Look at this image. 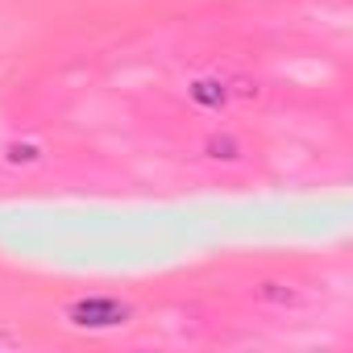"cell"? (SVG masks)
Returning a JSON list of instances; mask_svg holds the SVG:
<instances>
[{"label": "cell", "mask_w": 353, "mask_h": 353, "mask_svg": "<svg viewBox=\"0 0 353 353\" xmlns=\"http://www.w3.org/2000/svg\"><path fill=\"white\" fill-rule=\"evenodd\" d=\"M9 345H13V336H9V332H0V349H9Z\"/></svg>", "instance_id": "6"}, {"label": "cell", "mask_w": 353, "mask_h": 353, "mask_svg": "<svg viewBox=\"0 0 353 353\" xmlns=\"http://www.w3.org/2000/svg\"><path fill=\"white\" fill-rule=\"evenodd\" d=\"M38 158H42V145H34V141H26V145L13 141V145H9V162H13V166H21V162L30 166V162H38Z\"/></svg>", "instance_id": "5"}, {"label": "cell", "mask_w": 353, "mask_h": 353, "mask_svg": "<svg viewBox=\"0 0 353 353\" xmlns=\"http://www.w3.org/2000/svg\"><path fill=\"white\" fill-rule=\"evenodd\" d=\"M192 100L204 104V108H221V104H229V88L221 79H196L192 83Z\"/></svg>", "instance_id": "2"}, {"label": "cell", "mask_w": 353, "mask_h": 353, "mask_svg": "<svg viewBox=\"0 0 353 353\" xmlns=\"http://www.w3.org/2000/svg\"><path fill=\"white\" fill-rule=\"evenodd\" d=\"M208 158H225V162H237V158H241V141H233L229 133H225V137H208Z\"/></svg>", "instance_id": "4"}, {"label": "cell", "mask_w": 353, "mask_h": 353, "mask_svg": "<svg viewBox=\"0 0 353 353\" xmlns=\"http://www.w3.org/2000/svg\"><path fill=\"white\" fill-rule=\"evenodd\" d=\"M254 295H258L262 303H279V307H295V303H299V291H295L291 283H274V279H270V283H258Z\"/></svg>", "instance_id": "3"}, {"label": "cell", "mask_w": 353, "mask_h": 353, "mask_svg": "<svg viewBox=\"0 0 353 353\" xmlns=\"http://www.w3.org/2000/svg\"><path fill=\"white\" fill-rule=\"evenodd\" d=\"M67 320L75 328H121L129 320V307L121 299H108V295H92V299H75L67 303Z\"/></svg>", "instance_id": "1"}]
</instances>
